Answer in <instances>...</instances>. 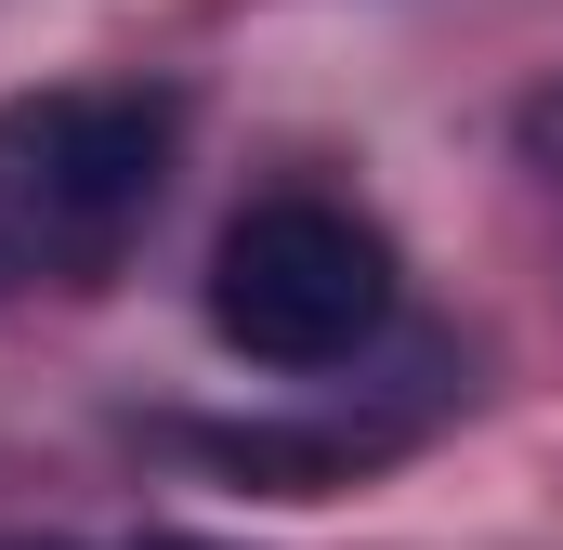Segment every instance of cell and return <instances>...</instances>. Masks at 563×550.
I'll use <instances>...</instances> for the list:
<instances>
[{"label": "cell", "instance_id": "cell-1", "mask_svg": "<svg viewBox=\"0 0 563 550\" xmlns=\"http://www.w3.org/2000/svg\"><path fill=\"white\" fill-rule=\"evenodd\" d=\"M184 106L144 79H66L0 106V263L13 275H106L157 223Z\"/></svg>", "mask_w": 563, "mask_h": 550}, {"label": "cell", "instance_id": "cell-2", "mask_svg": "<svg viewBox=\"0 0 563 550\" xmlns=\"http://www.w3.org/2000/svg\"><path fill=\"white\" fill-rule=\"evenodd\" d=\"M210 328L250 367H354L394 328V237L341 197H250L210 250Z\"/></svg>", "mask_w": 563, "mask_h": 550}, {"label": "cell", "instance_id": "cell-3", "mask_svg": "<svg viewBox=\"0 0 563 550\" xmlns=\"http://www.w3.org/2000/svg\"><path fill=\"white\" fill-rule=\"evenodd\" d=\"M538 144H551V157H563V106H538Z\"/></svg>", "mask_w": 563, "mask_h": 550}, {"label": "cell", "instance_id": "cell-4", "mask_svg": "<svg viewBox=\"0 0 563 550\" xmlns=\"http://www.w3.org/2000/svg\"><path fill=\"white\" fill-rule=\"evenodd\" d=\"M132 550H210V538H132Z\"/></svg>", "mask_w": 563, "mask_h": 550}]
</instances>
